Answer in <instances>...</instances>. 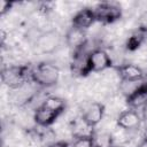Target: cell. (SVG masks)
Wrapping results in <instances>:
<instances>
[{"label":"cell","instance_id":"1","mask_svg":"<svg viewBox=\"0 0 147 147\" xmlns=\"http://www.w3.org/2000/svg\"><path fill=\"white\" fill-rule=\"evenodd\" d=\"M60 78V69L49 62H40L31 69V80L42 87L54 86Z\"/></svg>","mask_w":147,"mask_h":147},{"label":"cell","instance_id":"2","mask_svg":"<svg viewBox=\"0 0 147 147\" xmlns=\"http://www.w3.org/2000/svg\"><path fill=\"white\" fill-rule=\"evenodd\" d=\"M31 69L29 65H10L3 68L1 71V80L9 88H20L28 79H31Z\"/></svg>","mask_w":147,"mask_h":147},{"label":"cell","instance_id":"3","mask_svg":"<svg viewBox=\"0 0 147 147\" xmlns=\"http://www.w3.org/2000/svg\"><path fill=\"white\" fill-rule=\"evenodd\" d=\"M94 14L96 22L103 24H113L122 17V8L119 3L114 1H102L99 2L94 8Z\"/></svg>","mask_w":147,"mask_h":147},{"label":"cell","instance_id":"4","mask_svg":"<svg viewBox=\"0 0 147 147\" xmlns=\"http://www.w3.org/2000/svg\"><path fill=\"white\" fill-rule=\"evenodd\" d=\"M113 60L109 54L102 48H95L87 53V68L91 72H100L106 69L113 68Z\"/></svg>","mask_w":147,"mask_h":147},{"label":"cell","instance_id":"5","mask_svg":"<svg viewBox=\"0 0 147 147\" xmlns=\"http://www.w3.org/2000/svg\"><path fill=\"white\" fill-rule=\"evenodd\" d=\"M105 105L101 102L87 103L82 110V121L91 129H94L102 121L105 116Z\"/></svg>","mask_w":147,"mask_h":147},{"label":"cell","instance_id":"6","mask_svg":"<svg viewBox=\"0 0 147 147\" xmlns=\"http://www.w3.org/2000/svg\"><path fill=\"white\" fill-rule=\"evenodd\" d=\"M113 68L116 70L118 77L124 83H134L145 79V71L137 64L124 63L119 65H114Z\"/></svg>","mask_w":147,"mask_h":147},{"label":"cell","instance_id":"7","mask_svg":"<svg viewBox=\"0 0 147 147\" xmlns=\"http://www.w3.org/2000/svg\"><path fill=\"white\" fill-rule=\"evenodd\" d=\"M67 46L72 51V54L83 52V48L85 47L87 42V37L85 30H80L74 26H70L64 36Z\"/></svg>","mask_w":147,"mask_h":147},{"label":"cell","instance_id":"8","mask_svg":"<svg viewBox=\"0 0 147 147\" xmlns=\"http://www.w3.org/2000/svg\"><path fill=\"white\" fill-rule=\"evenodd\" d=\"M125 102L130 109H139L147 105V82L134 87L125 99Z\"/></svg>","mask_w":147,"mask_h":147},{"label":"cell","instance_id":"9","mask_svg":"<svg viewBox=\"0 0 147 147\" xmlns=\"http://www.w3.org/2000/svg\"><path fill=\"white\" fill-rule=\"evenodd\" d=\"M96 22L95 14L93 8L90 7H84L79 9L71 18V26L80 29V30H86L90 26H92Z\"/></svg>","mask_w":147,"mask_h":147},{"label":"cell","instance_id":"10","mask_svg":"<svg viewBox=\"0 0 147 147\" xmlns=\"http://www.w3.org/2000/svg\"><path fill=\"white\" fill-rule=\"evenodd\" d=\"M141 116L138 114L137 110L134 109H126L119 113L116 123L117 126H119L123 130H136L141 125Z\"/></svg>","mask_w":147,"mask_h":147},{"label":"cell","instance_id":"11","mask_svg":"<svg viewBox=\"0 0 147 147\" xmlns=\"http://www.w3.org/2000/svg\"><path fill=\"white\" fill-rule=\"evenodd\" d=\"M60 115H61V113H57V111H55V110H53V109H51V108H48L41 103L34 110L33 119H34L37 125L42 126V127H47V126H51L57 119V117Z\"/></svg>","mask_w":147,"mask_h":147},{"label":"cell","instance_id":"12","mask_svg":"<svg viewBox=\"0 0 147 147\" xmlns=\"http://www.w3.org/2000/svg\"><path fill=\"white\" fill-rule=\"evenodd\" d=\"M60 38L57 37L56 32L49 31L44 34H41L37 39V46L42 53H52L59 45Z\"/></svg>","mask_w":147,"mask_h":147},{"label":"cell","instance_id":"13","mask_svg":"<svg viewBox=\"0 0 147 147\" xmlns=\"http://www.w3.org/2000/svg\"><path fill=\"white\" fill-rule=\"evenodd\" d=\"M92 144L93 147H114V139L109 132L93 131Z\"/></svg>","mask_w":147,"mask_h":147},{"label":"cell","instance_id":"14","mask_svg":"<svg viewBox=\"0 0 147 147\" xmlns=\"http://www.w3.org/2000/svg\"><path fill=\"white\" fill-rule=\"evenodd\" d=\"M42 105H45L46 107L57 111V113H63L64 109H65V101L60 98V96H55V95H52V96H48L46 98L44 101H42Z\"/></svg>","mask_w":147,"mask_h":147},{"label":"cell","instance_id":"15","mask_svg":"<svg viewBox=\"0 0 147 147\" xmlns=\"http://www.w3.org/2000/svg\"><path fill=\"white\" fill-rule=\"evenodd\" d=\"M144 39H145L144 38V33L140 32V31H137V32L132 33L127 38L125 46H126V48L129 51H136L141 46V44L144 42Z\"/></svg>","mask_w":147,"mask_h":147},{"label":"cell","instance_id":"16","mask_svg":"<svg viewBox=\"0 0 147 147\" xmlns=\"http://www.w3.org/2000/svg\"><path fill=\"white\" fill-rule=\"evenodd\" d=\"M70 147H93L92 136H85V137L76 138L75 141L70 145Z\"/></svg>","mask_w":147,"mask_h":147},{"label":"cell","instance_id":"17","mask_svg":"<svg viewBox=\"0 0 147 147\" xmlns=\"http://www.w3.org/2000/svg\"><path fill=\"white\" fill-rule=\"evenodd\" d=\"M138 31L144 34L147 33V10H145L138 18Z\"/></svg>","mask_w":147,"mask_h":147},{"label":"cell","instance_id":"18","mask_svg":"<svg viewBox=\"0 0 147 147\" xmlns=\"http://www.w3.org/2000/svg\"><path fill=\"white\" fill-rule=\"evenodd\" d=\"M11 6H13V3H11V2L2 1V2H1V9H0V14H1V16L6 15V13H8V11L10 10Z\"/></svg>","mask_w":147,"mask_h":147},{"label":"cell","instance_id":"19","mask_svg":"<svg viewBox=\"0 0 147 147\" xmlns=\"http://www.w3.org/2000/svg\"><path fill=\"white\" fill-rule=\"evenodd\" d=\"M46 147H70V144L65 140H57V141L48 144Z\"/></svg>","mask_w":147,"mask_h":147},{"label":"cell","instance_id":"20","mask_svg":"<svg viewBox=\"0 0 147 147\" xmlns=\"http://www.w3.org/2000/svg\"><path fill=\"white\" fill-rule=\"evenodd\" d=\"M141 109H142V110H141V113H142V114H141V115H142V119L147 122V105H145Z\"/></svg>","mask_w":147,"mask_h":147},{"label":"cell","instance_id":"21","mask_svg":"<svg viewBox=\"0 0 147 147\" xmlns=\"http://www.w3.org/2000/svg\"><path fill=\"white\" fill-rule=\"evenodd\" d=\"M136 147H147V140H145V139H142Z\"/></svg>","mask_w":147,"mask_h":147},{"label":"cell","instance_id":"22","mask_svg":"<svg viewBox=\"0 0 147 147\" xmlns=\"http://www.w3.org/2000/svg\"><path fill=\"white\" fill-rule=\"evenodd\" d=\"M144 139L145 140H147V130L145 131V133H144Z\"/></svg>","mask_w":147,"mask_h":147},{"label":"cell","instance_id":"23","mask_svg":"<svg viewBox=\"0 0 147 147\" xmlns=\"http://www.w3.org/2000/svg\"><path fill=\"white\" fill-rule=\"evenodd\" d=\"M114 147H125V146H122V145H116V146H115V145H114Z\"/></svg>","mask_w":147,"mask_h":147},{"label":"cell","instance_id":"24","mask_svg":"<svg viewBox=\"0 0 147 147\" xmlns=\"http://www.w3.org/2000/svg\"><path fill=\"white\" fill-rule=\"evenodd\" d=\"M145 79H146V82H147V74H145Z\"/></svg>","mask_w":147,"mask_h":147}]
</instances>
